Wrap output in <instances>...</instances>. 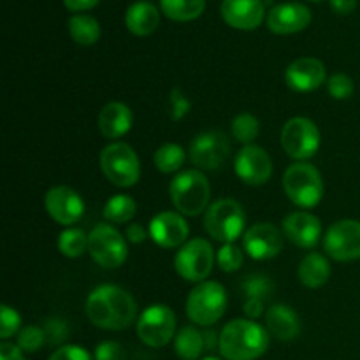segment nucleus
Masks as SVG:
<instances>
[{
	"mask_svg": "<svg viewBox=\"0 0 360 360\" xmlns=\"http://www.w3.org/2000/svg\"><path fill=\"white\" fill-rule=\"evenodd\" d=\"M86 315L94 326L123 330L136 322L137 306L132 295L116 285H101L86 299Z\"/></svg>",
	"mask_w": 360,
	"mask_h": 360,
	"instance_id": "f257e3e1",
	"label": "nucleus"
},
{
	"mask_svg": "<svg viewBox=\"0 0 360 360\" xmlns=\"http://www.w3.org/2000/svg\"><path fill=\"white\" fill-rule=\"evenodd\" d=\"M267 347V330L253 320H232L218 336V350L225 360H255Z\"/></svg>",
	"mask_w": 360,
	"mask_h": 360,
	"instance_id": "f03ea898",
	"label": "nucleus"
},
{
	"mask_svg": "<svg viewBox=\"0 0 360 360\" xmlns=\"http://www.w3.org/2000/svg\"><path fill=\"white\" fill-rule=\"evenodd\" d=\"M172 204L186 217H197L207 210L211 199V185L200 171H183L176 176L169 186Z\"/></svg>",
	"mask_w": 360,
	"mask_h": 360,
	"instance_id": "7ed1b4c3",
	"label": "nucleus"
},
{
	"mask_svg": "<svg viewBox=\"0 0 360 360\" xmlns=\"http://www.w3.org/2000/svg\"><path fill=\"white\" fill-rule=\"evenodd\" d=\"M283 188L288 199L299 207L319 206L323 197V181L319 169L311 164H294L283 176Z\"/></svg>",
	"mask_w": 360,
	"mask_h": 360,
	"instance_id": "20e7f679",
	"label": "nucleus"
},
{
	"mask_svg": "<svg viewBox=\"0 0 360 360\" xmlns=\"http://www.w3.org/2000/svg\"><path fill=\"white\" fill-rule=\"evenodd\" d=\"M227 309L225 288L217 281H202L197 285L186 301V315L197 326H213Z\"/></svg>",
	"mask_w": 360,
	"mask_h": 360,
	"instance_id": "39448f33",
	"label": "nucleus"
},
{
	"mask_svg": "<svg viewBox=\"0 0 360 360\" xmlns=\"http://www.w3.org/2000/svg\"><path fill=\"white\" fill-rule=\"evenodd\" d=\"M246 225L243 207L232 199H221L211 204L204 217V229L213 239L220 243H234L241 238Z\"/></svg>",
	"mask_w": 360,
	"mask_h": 360,
	"instance_id": "423d86ee",
	"label": "nucleus"
},
{
	"mask_svg": "<svg viewBox=\"0 0 360 360\" xmlns=\"http://www.w3.org/2000/svg\"><path fill=\"white\" fill-rule=\"evenodd\" d=\"M101 167L105 178L120 188L134 186L141 178V164L136 151L125 143H111L101 153Z\"/></svg>",
	"mask_w": 360,
	"mask_h": 360,
	"instance_id": "0eeeda50",
	"label": "nucleus"
},
{
	"mask_svg": "<svg viewBox=\"0 0 360 360\" xmlns=\"http://www.w3.org/2000/svg\"><path fill=\"white\" fill-rule=\"evenodd\" d=\"M88 253L105 269L120 267L127 260V241L112 225L101 224L88 234Z\"/></svg>",
	"mask_w": 360,
	"mask_h": 360,
	"instance_id": "6e6552de",
	"label": "nucleus"
},
{
	"mask_svg": "<svg viewBox=\"0 0 360 360\" xmlns=\"http://www.w3.org/2000/svg\"><path fill=\"white\" fill-rule=\"evenodd\" d=\"M137 336L151 348H162L176 333V315L169 306L151 304L137 319Z\"/></svg>",
	"mask_w": 360,
	"mask_h": 360,
	"instance_id": "1a4fd4ad",
	"label": "nucleus"
},
{
	"mask_svg": "<svg viewBox=\"0 0 360 360\" xmlns=\"http://www.w3.org/2000/svg\"><path fill=\"white\" fill-rule=\"evenodd\" d=\"M214 252L206 239L186 241L174 257V267L181 278L202 283L213 271Z\"/></svg>",
	"mask_w": 360,
	"mask_h": 360,
	"instance_id": "9d476101",
	"label": "nucleus"
},
{
	"mask_svg": "<svg viewBox=\"0 0 360 360\" xmlns=\"http://www.w3.org/2000/svg\"><path fill=\"white\" fill-rule=\"evenodd\" d=\"M281 146L288 157L306 160L313 157L320 148V132L315 123L308 118H292L281 130Z\"/></svg>",
	"mask_w": 360,
	"mask_h": 360,
	"instance_id": "9b49d317",
	"label": "nucleus"
},
{
	"mask_svg": "<svg viewBox=\"0 0 360 360\" xmlns=\"http://www.w3.org/2000/svg\"><path fill=\"white\" fill-rule=\"evenodd\" d=\"M323 248L338 262L360 259V221L340 220L330 225L323 238Z\"/></svg>",
	"mask_w": 360,
	"mask_h": 360,
	"instance_id": "f8f14e48",
	"label": "nucleus"
},
{
	"mask_svg": "<svg viewBox=\"0 0 360 360\" xmlns=\"http://www.w3.org/2000/svg\"><path fill=\"white\" fill-rule=\"evenodd\" d=\"M234 171L243 183L250 186H260L269 181L273 174V160L266 150L250 144L245 146L234 160Z\"/></svg>",
	"mask_w": 360,
	"mask_h": 360,
	"instance_id": "ddd939ff",
	"label": "nucleus"
},
{
	"mask_svg": "<svg viewBox=\"0 0 360 360\" xmlns=\"http://www.w3.org/2000/svg\"><path fill=\"white\" fill-rule=\"evenodd\" d=\"M231 144L227 136L218 130L199 134L190 144V158L193 164L206 171H213L221 165V162L227 158Z\"/></svg>",
	"mask_w": 360,
	"mask_h": 360,
	"instance_id": "4468645a",
	"label": "nucleus"
},
{
	"mask_svg": "<svg viewBox=\"0 0 360 360\" xmlns=\"http://www.w3.org/2000/svg\"><path fill=\"white\" fill-rule=\"evenodd\" d=\"M44 206L49 217L60 225H72L81 220L84 202L76 190L69 186H55L44 197Z\"/></svg>",
	"mask_w": 360,
	"mask_h": 360,
	"instance_id": "2eb2a0df",
	"label": "nucleus"
},
{
	"mask_svg": "<svg viewBox=\"0 0 360 360\" xmlns=\"http://www.w3.org/2000/svg\"><path fill=\"white\" fill-rule=\"evenodd\" d=\"M281 248L283 238L273 224H255L243 236V250L255 260L274 259Z\"/></svg>",
	"mask_w": 360,
	"mask_h": 360,
	"instance_id": "dca6fc26",
	"label": "nucleus"
},
{
	"mask_svg": "<svg viewBox=\"0 0 360 360\" xmlns=\"http://www.w3.org/2000/svg\"><path fill=\"white\" fill-rule=\"evenodd\" d=\"M190 234L185 218L172 211H164L150 221V238L160 248H178L186 243Z\"/></svg>",
	"mask_w": 360,
	"mask_h": 360,
	"instance_id": "f3484780",
	"label": "nucleus"
},
{
	"mask_svg": "<svg viewBox=\"0 0 360 360\" xmlns=\"http://www.w3.org/2000/svg\"><path fill=\"white\" fill-rule=\"evenodd\" d=\"M311 23V11L297 2L278 4L267 14V27L278 35H290L304 30Z\"/></svg>",
	"mask_w": 360,
	"mask_h": 360,
	"instance_id": "a211bd4d",
	"label": "nucleus"
},
{
	"mask_svg": "<svg viewBox=\"0 0 360 360\" xmlns=\"http://www.w3.org/2000/svg\"><path fill=\"white\" fill-rule=\"evenodd\" d=\"M285 81L294 91H313L326 83V65L311 56L297 58L287 67Z\"/></svg>",
	"mask_w": 360,
	"mask_h": 360,
	"instance_id": "6ab92c4d",
	"label": "nucleus"
},
{
	"mask_svg": "<svg viewBox=\"0 0 360 360\" xmlns=\"http://www.w3.org/2000/svg\"><path fill=\"white\" fill-rule=\"evenodd\" d=\"M266 7L262 0H224L221 18L238 30H253L264 21Z\"/></svg>",
	"mask_w": 360,
	"mask_h": 360,
	"instance_id": "aec40b11",
	"label": "nucleus"
},
{
	"mask_svg": "<svg viewBox=\"0 0 360 360\" xmlns=\"http://www.w3.org/2000/svg\"><path fill=\"white\" fill-rule=\"evenodd\" d=\"M283 234L299 248H313L322 236V224L315 214L295 211L283 220Z\"/></svg>",
	"mask_w": 360,
	"mask_h": 360,
	"instance_id": "412c9836",
	"label": "nucleus"
},
{
	"mask_svg": "<svg viewBox=\"0 0 360 360\" xmlns=\"http://www.w3.org/2000/svg\"><path fill=\"white\" fill-rule=\"evenodd\" d=\"M134 116L129 105L122 102H109L98 112V130L105 139H120L132 129Z\"/></svg>",
	"mask_w": 360,
	"mask_h": 360,
	"instance_id": "4be33fe9",
	"label": "nucleus"
},
{
	"mask_svg": "<svg viewBox=\"0 0 360 360\" xmlns=\"http://www.w3.org/2000/svg\"><path fill=\"white\" fill-rule=\"evenodd\" d=\"M266 326L267 330L281 341L294 340L301 333V322H299L297 313L287 304L271 306L266 313Z\"/></svg>",
	"mask_w": 360,
	"mask_h": 360,
	"instance_id": "5701e85b",
	"label": "nucleus"
},
{
	"mask_svg": "<svg viewBox=\"0 0 360 360\" xmlns=\"http://www.w3.org/2000/svg\"><path fill=\"white\" fill-rule=\"evenodd\" d=\"M160 23L158 9L150 2H134L125 13V25L134 35H150Z\"/></svg>",
	"mask_w": 360,
	"mask_h": 360,
	"instance_id": "b1692460",
	"label": "nucleus"
},
{
	"mask_svg": "<svg viewBox=\"0 0 360 360\" xmlns=\"http://www.w3.org/2000/svg\"><path fill=\"white\" fill-rule=\"evenodd\" d=\"M330 264L320 253H308L299 266V280L308 288H320L329 281Z\"/></svg>",
	"mask_w": 360,
	"mask_h": 360,
	"instance_id": "393cba45",
	"label": "nucleus"
},
{
	"mask_svg": "<svg viewBox=\"0 0 360 360\" xmlns=\"http://www.w3.org/2000/svg\"><path fill=\"white\" fill-rule=\"evenodd\" d=\"M176 354L183 360H197L206 350V341H204V334L199 333L193 327H183L178 334H176L174 341Z\"/></svg>",
	"mask_w": 360,
	"mask_h": 360,
	"instance_id": "a878e982",
	"label": "nucleus"
},
{
	"mask_svg": "<svg viewBox=\"0 0 360 360\" xmlns=\"http://www.w3.org/2000/svg\"><path fill=\"white\" fill-rule=\"evenodd\" d=\"M69 34L77 44L91 46L101 37V25L88 14H76L69 20Z\"/></svg>",
	"mask_w": 360,
	"mask_h": 360,
	"instance_id": "bb28decb",
	"label": "nucleus"
},
{
	"mask_svg": "<svg viewBox=\"0 0 360 360\" xmlns=\"http://www.w3.org/2000/svg\"><path fill=\"white\" fill-rule=\"evenodd\" d=\"M162 11L174 21H192L204 13L206 0H160Z\"/></svg>",
	"mask_w": 360,
	"mask_h": 360,
	"instance_id": "cd10ccee",
	"label": "nucleus"
},
{
	"mask_svg": "<svg viewBox=\"0 0 360 360\" xmlns=\"http://www.w3.org/2000/svg\"><path fill=\"white\" fill-rule=\"evenodd\" d=\"M136 200L129 195H123V193H118V195H112L111 199L105 202L104 206V218L111 224H127L134 218L136 214Z\"/></svg>",
	"mask_w": 360,
	"mask_h": 360,
	"instance_id": "c85d7f7f",
	"label": "nucleus"
},
{
	"mask_svg": "<svg viewBox=\"0 0 360 360\" xmlns=\"http://www.w3.org/2000/svg\"><path fill=\"white\" fill-rule=\"evenodd\" d=\"M153 162L158 171L164 172V174H171V172H176L181 169L183 162H185V151L178 144H164V146H160L157 150Z\"/></svg>",
	"mask_w": 360,
	"mask_h": 360,
	"instance_id": "c756f323",
	"label": "nucleus"
},
{
	"mask_svg": "<svg viewBox=\"0 0 360 360\" xmlns=\"http://www.w3.org/2000/svg\"><path fill=\"white\" fill-rule=\"evenodd\" d=\"M58 250L69 259H77L88 250V236L81 229H67L60 234Z\"/></svg>",
	"mask_w": 360,
	"mask_h": 360,
	"instance_id": "7c9ffc66",
	"label": "nucleus"
},
{
	"mask_svg": "<svg viewBox=\"0 0 360 360\" xmlns=\"http://www.w3.org/2000/svg\"><path fill=\"white\" fill-rule=\"evenodd\" d=\"M259 120L253 115H250V112H243V115L236 116L234 122H232V136H234L236 141L245 144V146H250L259 137Z\"/></svg>",
	"mask_w": 360,
	"mask_h": 360,
	"instance_id": "2f4dec72",
	"label": "nucleus"
},
{
	"mask_svg": "<svg viewBox=\"0 0 360 360\" xmlns=\"http://www.w3.org/2000/svg\"><path fill=\"white\" fill-rule=\"evenodd\" d=\"M243 292H245L246 299L250 301H266L273 295L274 285L271 281L269 276H264V274H252V276H246L241 283Z\"/></svg>",
	"mask_w": 360,
	"mask_h": 360,
	"instance_id": "473e14b6",
	"label": "nucleus"
},
{
	"mask_svg": "<svg viewBox=\"0 0 360 360\" xmlns=\"http://www.w3.org/2000/svg\"><path fill=\"white\" fill-rule=\"evenodd\" d=\"M46 343V333L42 329L35 326H28L18 334V347L21 348V352H27V354H34V352L41 350L42 345Z\"/></svg>",
	"mask_w": 360,
	"mask_h": 360,
	"instance_id": "72a5a7b5",
	"label": "nucleus"
},
{
	"mask_svg": "<svg viewBox=\"0 0 360 360\" xmlns=\"http://www.w3.org/2000/svg\"><path fill=\"white\" fill-rule=\"evenodd\" d=\"M218 266L224 273H234L243 266V250L238 248L234 243H227L218 252Z\"/></svg>",
	"mask_w": 360,
	"mask_h": 360,
	"instance_id": "f704fd0d",
	"label": "nucleus"
},
{
	"mask_svg": "<svg viewBox=\"0 0 360 360\" xmlns=\"http://www.w3.org/2000/svg\"><path fill=\"white\" fill-rule=\"evenodd\" d=\"M327 90H329L330 97L336 98V101H345V98L352 97L355 86L354 81L347 74H334L327 81Z\"/></svg>",
	"mask_w": 360,
	"mask_h": 360,
	"instance_id": "c9c22d12",
	"label": "nucleus"
},
{
	"mask_svg": "<svg viewBox=\"0 0 360 360\" xmlns=\"http://www.w3.org/2000/svg\"><path fill=\"white\" fill-rule=\"evenodd\" d=\"M21 326V316L16 309H13L11 306L4 304L2 306V315H0V338L2 340H9L14 334L20 330Z\"/></svg>",
	"mask_w": 360,
	"mask_h": 360,
	"instance_id": "e433bc0d",
	"label": "nucleus"
},
{
	"mask_svg": "<svg viewBox=\"0 0 360 360\" xmlns=\"http://www.w3.org/2000/svg\"><path fill=\"white\" fill-rule=\"evenodd\" d=\"M95 360H127V352L116 341H104L95 348Z\"/></svg>",
	"mask_w": 360,
	"mask_h": 360,
	"instance_id": "4c0bfd02",
	"label": "nucleus"
},
{
	"mask_svg": "<svg viewBox=\"0 0 360 360\" xmlns=\"http://www.w3.org/2000/svg\"><path fill=\"white\" fill-rule=\"evenodd\" d=\"M44 333H46V341H48L49 345H58V343H62V341L67 340L69 327H67V323L63 322V320L53 319L46 323Z\"/></svg>",
	"mask_w": 360,
	"mask_h": 360,
	"instance_id": "58836bf2",
	"label": "nucleus"
},
{
	"mask_svg": "<svg viewBox=\"0 0 360 360\" xmlns=\"http://www.w3.org/2000/svg\"><path fill=\"white\" fill-rule=\"evenodd\" d=\"M48 360H94V359H91V355L88 354L84 348L77 347V345H65V347L53 352L51 357Z\"/></svg>",
	"mask_w": 360,
	"mask_h": 360,
	"instance_id": "ea45409f",
	"label": "nucleus"
},
{
	"mask_svg": "<svg viewBox=\"0 0 360 360\" xmlns=\"http://www.w3.org/2000/svg\"><path fill=\"white\" fill-rule=\"evenodd\" d=\"M171 102H172V118L174 120L183 118V116L188 112L190 102L186 101V97L181 94V91H178V90L172 91Z\"/></svg>",
	"mask_w": 360,
	"mask_h": 360,
	"instance_id": "a19ab883",
	"label": "nucleus"
},
{
	"mask_svg": "<svg viewBox=\"0 0 360 360\" xmlns=\"http://www.w3.org/2000/svg\"><path fill=\"white\" fill-rule=\"evenodd\" d=\"M0 360H25V357L23 352H21V348L18 345L4 341L0 345Z\"/></svg>",
	"mask_w": 360,
	"mask_h": 360,
	"instance_id": "79ce46f5",
	"label": "nucleus"
},
{
	"mask_svg": "<svg viewBox=\"0 0 360 360\" xmlns=\"http://www.w3.org/2000/svg\"><path fill=\"white\" fill-rule=\"evenodd\" d=\"M148 238V232L141 227L139 224H130L127 227V241L134 243V245H139L144 239Z\"/></svg>",
	"mask_w": 360,
	"mask_h": 360,
	"instance_id": "37998d69",
	"label": "nucleus"
},
{
	"mask_svg": "<svg viewBox=\"0 0 360 360\" xmlns=\"http://www.w3.org/2000/svg\"><path fill=\"white\" fill-rule=\"evenodd\" d=\"M330 7L338 14H350L357 7V0H330Z\"/></svg>",
	"mask_w": 360,
	"mask_h": 360,
	"instance_id": "c03bdc74",
	"label": "nucleus"
},
{
	"mask_svg": "<svg viewBox=\"0 0 360 360\" xmlns=\"http://www.w3.org/2000/svg\"><path fill=\"white\" fill-rule=\"evenodd\" d=\"M245 313L246 316H250L252 320L259 319V316H262L264 313V302L262 301H250V299H246L245 301Z\"/></svg>",
	"mask_w": 360,
	"mask_h": 360,
	"instance_id": "a18cd8bd",
	"label": "nucleus"
},
{
	"mask_svg": "<svg viewBox=\"0 0 360 360\" xmlns=\"http://www.w3.org/2000/svg\"><path fill=\"white\" fill-rule=\"evenodd\" d=\"M63 2H65V7L69 11L79 13V11H86L95 7L98 4V0H63Z\"/></svg>",
	"mask_w": 360,
	"mask_h": 360,
	"instance_id": "49530a36",
	"label": "nucleus"
},
{
	"mask_svg": "<svg viewBox=\"0 0 360 360\" xmlns=\"http://www.w3.org/2000/svg\"><path fill=\"white\" fill-rule=\"evenodd\" d=\"M214 333H204V341H206V350H213L214 345L218 347V341H214Z\"/></svg>",
	"mask_w": 360,
	"mask_h": 360,
	"instance_id": "de8ad7c7",
	"label": "nucleus"
},
{
	"mask_svg": "<svg viewBox=\"0 0 360 360\" xmlns=\"http://www.w3.org/2000/svg\"><path fill=\"white\" fill-rule=\"evenodd\" d=\"M202 360H221V359H218V357H206V359H202Z\"/></svg>",
	"mask_w": 360,
	"mask_h": 360,
	"instance_id": "09e8293b",
	"label": "nucleus"
},
{
	"mask_svg": "<svg viewBox=\"0 0 360 360\" xmlns=\"http://www.w3.org/2000/svg\"><path fill=\"white\" fill-rule=\"evenodd\" d=\"M309 2H320V0H309Z\"/></svg>",
	"mask_w": 360,
	"mask_h": 360,
	"instance_id": "8fccbe9b",
	"label": "nucleus"
}]
</instances>
